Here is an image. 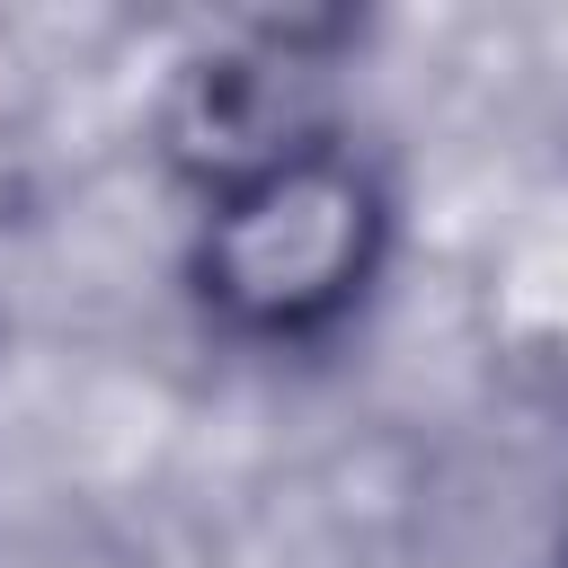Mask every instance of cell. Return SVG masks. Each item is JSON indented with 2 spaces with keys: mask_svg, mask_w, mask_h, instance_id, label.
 <instances>
[{
  "mask_svg": "<svg viewBox=\"0 0 568 568\" xmlns=\"http://www.w3.org/2000/svg\"><path fill=\"white\" fill-rule=\"evenodd\" d=\"M399 204L382 169L337 133L195 204L186 293L240 346H320L390 275Z\"/></svg>",
  "mask_w": 568,
  "mask_h": 568,
  "instance_id": "cell-1",
  "label": "cell"
},
{
  "mask_svg": "<svg viewBox=\"0 0 568 568\" xmlns=\"http://www.w3.org/2000/svg\"><path fill=\"white\" fill-rule=\"evenodd\" d=\"M337 27L320 18H257V27H231L213 44H195L169 80H160V115H151V142L160 160L204 195L311 151V142H337Z\"/></svg>",
  "mask_w": 568,
  "mask_h": 568,
  "instance_id": "cell-2",
  "label": "cell"
},
{
  "mask_svg": "<svg viewBox=\"0 0 568 568\" xmlns=\"http://www.w3.org/2000/svg\"><path fill=\"white\" fill-rule=\"evenodd\" d=\"M9 89H18V53H9V27H0V115H9Z\"/></svg>",
  "mask_w": 568,
  "mask_h": 568,
  "instance_id": "cell-3",
  "label": "cell"
}]
</instances>
